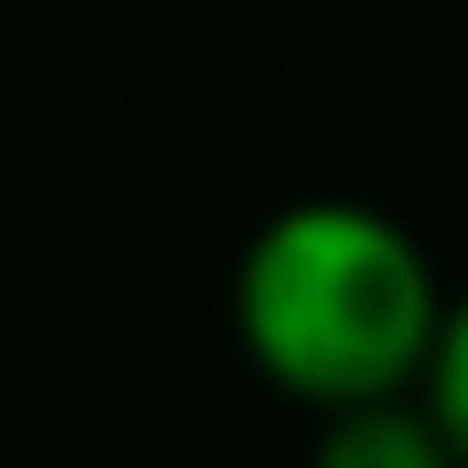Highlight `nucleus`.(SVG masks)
<instances>
[{"mask_svg": "<svg viewBox=\"0 0 468 468\" xmlns=\"http://www.w3.org/2000/svg\"><path fill=\"white\" fill-rule=\"evenodd\" d=\"M440 315H450V287L431 249L392 210L345 191L268 210L229 268V335L296 411L411 392L440 345Z\"/></svg>", "mask_w": 468, "mask_h": 468, "instance_id": "obj_1", "label": "nucleus"}, {"mask_svg": "<svg viewBox=\"0 0 468 468\" xmlns=\"http://www.w3.org/2000/svg\"><path fill=\"white\" fill-rule=\"evenodd\" d=\"M306 468H459L450 431H440L431 392H373V401H335L315 411V450Z\"/></svg>", "mask_w": 468, "mask_h": 468, "instance_id": "obj_2", "label": "nucleus"}, {"mask_svg": "<svg viewBox=\"0 0 468 468\" xmlns=\"http://www.w3.org/2000/svg\"><path fill=\"white\" fill-rule=\"evenodd\" d=\"M420 392H431L440 431H450V450L468 468V287L450 296V315H440V345H431V364H420Z\"/></svg>", "mask_w": 468, "mask_h": 468, "instance_id": "obj_3", "label": "nucleus"}]
</instances>
